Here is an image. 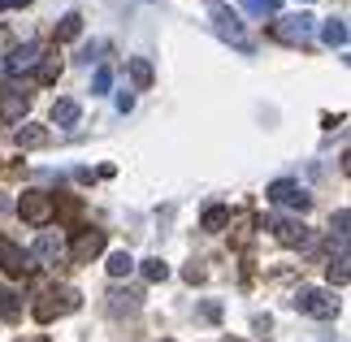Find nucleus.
Returning <instances> with one entry per match:
<instances>
[{
  "label": "nucleus",
  "mask_w": 351,
  "mask_h": 342,
  "mask_svg": "<svg viewBox=\"0 0 351 342\" xmlns=\"http://www.w3.org/2000/svg\"><path fill=\"white\" fill-rule=\"evenodd\" d=\"M26 104H31V100H26V95L18 91V95H9V100H5V104H0V113H5L9 121H18V117L26 113Z\"/></svg>",
  "instance_id": "obj_20"
},
{
  "label": "nucleus",
  "mask_w": 351,
  "mask_h": 342,
  "mask_svg": "<svg viewBox=\"0 0 351 342\" xmlns=\"http://www.w3.org/2000/svg\"><path fill=\"white\" fill-rule=\"evenodd\" d=\"M9 44V31H5V26H0V48H5Z\"/></svg>",
  "instance_id": "obj_29"
},
{
  "label": "nucleus",
  "mask_w": 351,
  "mask_h": 342,
  "mask_svg": "<svg viewBox=\"0 0 351 342\" xmlns=\"http://www.w3.org/2000/svg\"><path fill=\"white\" fill-rule=\"evenodd\" d=\"M347 278H351V269H347V256L330 260V286H347Z\"/></svg>",
  "instance_id": "obj_23"
},
{
  "label": "nucleus",
  "mask_w": 351,
  "mask_h": 342,
  "mask_svg": "<svg viewBox=\"0 0 351 342\" xmlns=\"http://www.w3.org/2000/svg\"><path fill=\"white\" fill-rule=\"evenodd\" d=\"M39 83H57V74H61V61L57 57H39Z\"/></svg>",
  "instance_id": "obj_21"
},
{
  "label": "nucleus",
  "mask_w": 351,
  "mask_h": 342,
  "mask_svg": "<svg viewBox=\"0 0 351 342\" xmlns=\"http://www.w3.org/2000/svg\"><path fill=\"white\" fill-rule=\"evenodd\" d=\"M18 212H22V221H31V225H48L52 212H57V199H52L48 191H22Z\"/></svg>",
  "instance_id": "obj_3"
},
{
  "label": "nucleus",
  "mask_w": 351,
  "mask_h": 342,
  "mask_svg": "<svg viewBox=\"0 0 351 342\" xmlns=\"http://www.w3.org/2000/svg\"><path fill=\"white\" fill-rule=\"evenodd\" d=\"M117 108H121V113H130V108H134V95L121 91V95H117Z\"/></svg>",
  "instance_id": "obj_27"
},
{
  "label": "nucleus",
  "mask_w": 351,
  "mask_h": 342,
  "mask_svg": "<svg viewBox=\"0 0 351 342\" xmlns=\"http://www.w3.org/2000/svg\"><path fill=\"white\" fill-rule=\"evenodd\" d=\"M78 121V100H57L52 104V126H74Z\"/></svg>",
  "instance_id": "obj_13"
},
{
  "label": "nucleus",
  "mask_w": 351,
  "mask_h": 342,
  "mask_svg": "<svg viewBox=\"0 0 351 342\" xmlns=\"http://www.w3.org/2000/svg\"><path fill=\"white\" fill-rule=\"evenodd\" d=\"M269 230H274V239L287 243V247H304L308 243V230H304V221H295V217H274Z\"/></svg>",
  "instance_id": "obj_7"
},
{
  "label": "nucleus",
  "mask_w": 351,
  "mask_h": 342,
  "mask_svg": "<svg viewBox=\"0 0 351 342\" xmlns=\"http://www.w3.org/2000/svg\"><path fill=\"white\" fill-rule=\"evenodd\" d=\"M243 13H252V18H278L282 0H239Z\"/></svg>",
  "instance_id": "obj_12"
},
{
  "label": "nucleus",
  "mask_w": 351,
  "mask_h": 342,
  "mask_svg": "<svg viewBox=\"0 0 351 342\" xmlns=\"http://www.w3.org/2000/svg\"><path fill=\"white\" fill-rule=\"evenodd\" d=\"M91 87H96V91H109V87H113V70H109V65H100V70H96Z\"/></svg>",
  "instance_id": "obj_25"
},
{
  "label": "nucleus",
  "mask_w": 351,
  "mask_h": 342,
  "mask_svg": "<svg viewBox=\"0 0 351 342\" xmlns=\"http://www.w3.org/2000/svg\"><path fill=\"white\" fill-rule=\"evenodd\" d=\"M0 208H9V199H0Z\"/></svg>",
  "instance_id": "obj_30"
},
{
  "label": "nucleus",
  "mask_w": 351,
  "mask_h": 342,
  "mask_svg": "<svg viewBox=\"0 0 351 342\" xmlns=\"http://www.w3.org/2000/svg\"><path fill=\"white\" fill-rule=\"evenodd\" d=\"M104 252V230H78L74 243L65 247V256L74 260V265H87V260H96Z\"/></svg>",
  "instance_id": "obj_4"
},
{
  "label": "nucleus",
  "mask_w": 351,
  "mask_h": 342,
  "mask_svg": "<svg viewBox=\"0 0 351 342\" xmlns=\"http://www.w3.org/2000/svg\"><path fill=\"white\" fill-rule=\"evenodd\" d=\"M109 273H113V278H126V273H134V256H130V252H113V256H109Z\"/></svg>",
  "instance_id": "obj_18"
},
{
  "label": "nucleus",
  "mask_w": 351,
  "mask_h": 342,
  "mask_svg": "<svg viewBox=\"0 0 351 342\" xmlns=\"http://www.w3.org/2000/svg\"><path fill=\"white\" fill-rule=\"evenodd\" d=\"M295 308L308 312V317H317V321L339 317V299H334V291H321V286H304V291L295 295Z\"/></svg>",
  "instance_id": "obj_2"
},
{
  "label": "nucleus",
  "mask_w": 351,
  "mask_h": 342,
  "mask_svg": "<svg viewBox=\"0 0 351 342\" xmlns=\"http://www.w3.org/2000/svg\"><path fill=\"white\" fill-rule=\"evenodd\" d=\"M347 221H351V212H347V208L334 217V225H339V239H347Z\"/></svg>",
  "instance_id": "obj_26"
},
{
  "label": "nucleus",
  "mask_w": 351,
  "mask_h": 342,
  "mask_svg": "<svg viewBox=\"0 0 351 342\" xmlns=\"http://www.w3.org/2000/svg\"><path fill=\"white\" fill-rule=\"evenodd\" d=\"M31 260H39V265H57V260L65 256V243H61V234H52V230H44V234L35 239V247L26 252Z\"/></svg>",
  "instance_id": "obj_8"
},
{
  "label": "nucleus",
  "mask_w": 351,
  "mask_h": 342,
  "mask_svg": "<svg viewBox=\"0 0 351 342\" xmlns=\"http://www.w3.org/2000/svg\"><path fill=\"white\" fill-rule=\"evenodd\" d=\"M213 22H217V31H221L226 39H230L234 48H252V44H247V35L239 31V18H234V13L226 9V5H217V9H213Z\"/></svg>",
  "instance_id": "obj_11"
},
{
  "label": "nucleus",
  "mask_w": 351,
  "mask_h": 342,
  "mask_svg": "<svg viewBox=\"0 0 351 342\" xmlns=\"http://www.w3.org/2000/svg\"><path fill=\"white\" fill-rule=\"evenodd\" d=\"M22 5H31V0H0V13H5V9H22Z\"/></svg>",
  "instance_id": "obj_28"
},
{
  "label": "nucleus",
  "mask_w": 351,
  "mask_h": 342,
  "mask_svg": "<svg viewBox=\"0 0 351 342\" xmlns=\"http://www.w3.org/2000/svg\"><path fill=\"white\" fill-rule=\"evenodd\" d=\"M18 312H22L18 295H13V291H0V317H5V321H13V317H18Z\"/></svg>",
  "instance_id": "obj_24"
},
{
  "label": "nucleus",
  "mask_w": 351,
  "mask_h": 342,
  "mask_svg": "<svg viewBox=\"0 0 351 342\" xmlns=\"http://www.w3.org/2000/svg\"><path fill=\"white\" fill-rule=\"evenodd\" d=\"M130 78H134V87H152V61L147 57H130Z\"/></svg>",
  "instance_id": "obj_16"
},
{
  "label": "nucleus",
  "mask_w": 351,
  "mask_h": 342,
  "mask_svg": "<svg viewBox=\"0 0 351 342\" xmlns=\"http://www.w3.org/2000/svg\"><path fill=\"white\" fill-rule=\"evenodd\" d=\"M226 221H230V212H226V208H217V204L204 208V230H226Z\"/></svg>",
  "instance_id": "obj_22"
},
{
  "label": "nucleus",
  "mask_w": 351,
  "mask_h": 342,
  "mask_svg": "<svg viewBox=\"0 0 351 342\" xmlns=\"http://www.w3.org/2000/svg\"><path fill=\"white\" fill-rule=\"evenodd\" d=\"M78 35H83V18H78V13H65L61 26H57V44H70Z\"/></svg>",
  "instance_id": "obj_15"
},
{
  "label": "nucleus",
  "mask_w": 351,
  "mask_h": 342,
  "mask_svg": "<svg viewBox=\"0 0 351 342\" xmlns=\"http://www.w3.org/2000/svg\"><path fill=\"white\" fill-rule=\"evenodd\" d=\"M313 13H291V18H278L274 22V35L282 39V44H304L308 35H313Z\"/></svg>",
  "instance_id": "obj_5"
},
{
  "label": "nucleus",
  "mask_w": 351,
  "mask_h": 342,
  "mask_svg": "<svg viewBox=\"0 0 351 342\" xmlns=\"http://www.w3.org/2000/svg\"><path fill=\"white\" fill-rule=\"evenodd\" d=\"M39 57H44V48H39L35 39H31V44H22V48H13V52H9L5 70H9V74H31L35 65H39Z\"/></svg>",
  "instance_id": "obj_9"
},
{
  "label": "nucleus",
  "mask_w": 351,
  "mask_h": 342,
  "mask_svg": "<svg viewBox=\"0 0 351 342\" xmlns=\"http://www.w3.org/2000/svg\"><path fill=\"white\" fill-rule=\"evenodd\" d=\"M0 269L5 273H18V278H26V273L35 269V260L26 256L18 243H9V239H0Z\"/></svg>",
  "instance_id": "obj_6"
},
{
  "label": "nucleus",
  "mask_w": 351,
  "mask_h": 342,
  "mask_svg": "<svg viewBox=\"0 0 351 342\" xmlns=\"http://www.w3.org/2000/svg\"><path fill=\"white\" fill-rule=\"evenodd\" d=\"M143 278H147V282H165V278H169V265H165V260H160V256L143 260Z\"/></svg>",
  "instance_id": "obj_19"
},
{
  "label": "nucleus",
  "mask_w": 351,
  "mask_h": 342,
  "mask_svg": "<svg viewBox=\"0 0 351 342\" xmlns=\"http://www.w3.org/2000/svg\"><path fill=\"white\" fill-rule=\"evenodd\" d=\"M48 130L44 126H18V147H44Z\"/></svg>",
  "instance_id": "obj_17"
},
{
  "label": "nucleus",
  "mask_w": 351,
  "mask_h": 342,
  "mask_svg": "<svg viewBox=\"0 0 351 342\" xmlns=\"http://www.w3.org/2000/svg\"><path fill=\"white\" fill-rule=\"evenodd\" d=\"M269 199L274 204H282V208H308V191L300 186V182H274L269 186Z\"/></svg>",
  "instance_id": "obj_10"
},
{
  "label": "nucleus",
  "mask_w": 351,
  "mask_h": 342,
  "mask_svg": "<svg viewBox=\"0 0 351 342\" xmlns=\"http://www.w3.org/2000/svg\"><path fill=\"white\" fill-rule=\"evenodd\" d=\"M78 304H83V299H78V291H74V286H48V291L44 295H39L35 299V321H52V317H65V312H74Z\"/></svg>",
  "instance_id": "obj_1"
},
{
  "label": "nucleus",
  "mask_w": 351,
  "mask_h": 342,
  "mask_svg": "<svg viewBox=\"0 0 351 342\" xmlns=\"http://www.w3.org/2000/svg\"><path fill=\"white\" fill-rule=\"evenodd\" d=\"M226 342H243V338H226Z\"/></svg>",
  "instance_id": "obj_31"
},
{
  "label": "nucleus",
  "mask_w": 351,
  "mask_h": 342,
  "mask_svg": "<svg viewBox=\"0 0 351 342\" xmlns=\"http://www.w3.org/2000/svg\"><path fill=\"white\" fill-rule=\"evenodd\" d=\"M321 39H326L330 48H343L347 44V22L343 18H330L326 26H321Z\"/></svg>",
  "instance_id": "obj_14"
}]
</instances>
